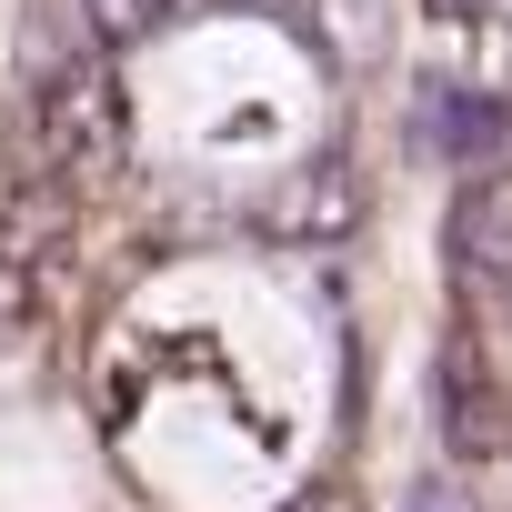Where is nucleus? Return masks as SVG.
Wrapping results in <instances>:
<instances>
[{
    "instance_id": "39448f33",
    "label": "nucleus",
    "mask_w": 512,
    "mask_h": 512,
    "mask_svg": "<svg viewBox=\"0 0 512 512\" xmlns=\"http://www.w3.org/2000/svg\"><path fill=\"white\" fill-rule=\"evenodd\" d=\"M422 131H432V141H442L462 171H492V161L512 151V111H502V101H482V91H452V81H432Z\"/></svg>"
},
{
    "instance_id": "9d476101",
    "label": "nucleus",
    "mask_w": 512,
    "mask_h": 512,
    "mask_svg": "<svg viewBox=\"0 0 512 512\" xmlns=\"http://www.w3.org/2000/svg\"><path fill=\"white\" fill-rule=\"evenodd\" d=\"M241 11H272V0H241Z\"/></svg>"
},
{
    "instance_id": "423d86ee",
    "label": "nucleus",
    "mask_w": 512,
    "mask_h": 512,
    "mask_svg": "<svg viewBox=\"0 0 512 512\" xmlns=\"http://www.w3.org/2000/svg\"><path fill=\"white\" fill-rule=\"evenodd\" d=\"M322 41H332V61H382L392 11L382 0H322Z\"/></svg>"
},
{
    "instance_id": "f257e3e1",
    "label": "nucleus",
    "mask_w": 512,
    "mask_h": 512,
    "mask_svg": "<svg viewBox=\"0 0 512 512\" xmlns=\"http://www.w3.org/2000/svg\"><path fill=\"white\" fill-rule=\"evenodd\" d=\"M31 131H41V171L61 191L111 181L131 161V101H121V81L101 61H71V71L31 81Z\"/></svg>"
},
{
    "instance_id": "6e6552de",
    "label": "nucleus",
    "mask_w": 512,
    "mask_h": 512,
    "mask_svg": "<svg viewBox=\"0 0 512 512\" xmlns=\"http://www.w3.org/2000/svg\"><path fill=\"white\" fill-rule=\"evenodd\" d=\"M21 322H31V272L11 262V251H0V342H11Z\"/></svg>"
},
{
    "instance_id": "1a4fd4ad",
    "label": "nucleus",
    "mask_w": 512,
    "mask_h": 512,
    "mask_svg": "<svg viewBox=\"0 0 512 512\" xmlns=\"http://www.w3.org/2000/svg\"><path fill=\"white\" fill-rule=\"evenodd\" d=\"M402 512H472V492H452V482H412Z\"/></svg>"
},
{
    "instance_id": "0eeeda50",
    "label": "nucleus",
    "mask_w": 512,
    "mask_h": 512,
    "mask_svg": "<svg viewBox=\"0 0 512 512\" xmlns=\"http://www.w3.org/2000/svg\"><path fill=\"white\" fill-rule=\"evenodd\" d=\"M171 11H181V0H81V21H91V41H101V51H131V41H151Z\"/></svg>"
},
{
    "instance_id": "7ed1b4c3",
    "label": "nucleus",
    "mask_w": 512,
    "mask_h": 512,
    "mask_svg": "<svg viewBox=\"0 0 512 512\" xmlns=\"http://www.w3.org/2000/svg\"><path fill=\"white\" fill-rule=\"evenodd\" d=\"M262 221L282 241H352L362 231V171L352 161H302V171H282V191L262 201Z\"/></svg>"
},
{
    "instance_id": "20e7f679",
    "label": "nucleus",
    "mask_w": 512,
    "mask_h": 512,
    "mask_svg": "<svg viewBox=\"0 0 512 512\" xmlns=\"http://www.w3.org/2000/svg\"><path fill=\"white\" fill-rule=\"evenodd\" d=\"M452 262L472 282H512V181L472 171V191L452 201Z\"/></svg>"
},
{
    "instance_id": "f03ea898",
    "label": "nucleus",
    "mask_w": 512,
    "mask_h": 512,
    "mask_svg": "<svg viewBox=\"0 0 512 512\" xmlns=\"http://www.w3.org/2000/svg\"><path fill=\"white\" fill-rule=\"evenodd\" d=\"M432 402H442V452L452 462H512V392L492 382V362H482V342H442V362H432Z\"/></svg>"
}]
</instances>
